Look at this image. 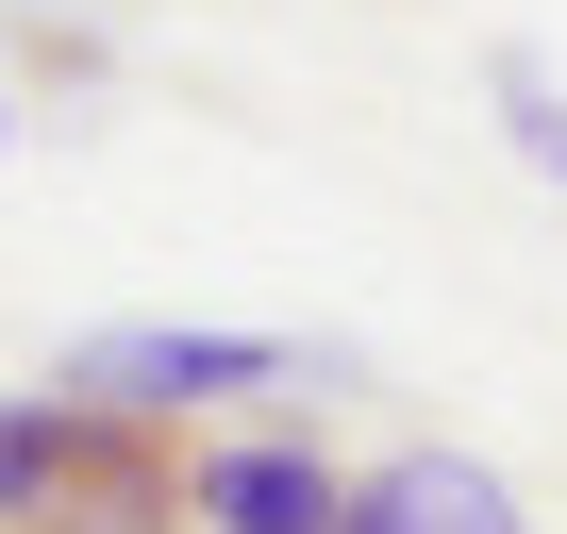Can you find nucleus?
<instances>
[{
    "instance_id": "nucleus-1",
    "label": "nucleus",
    "mask_w": 567,
    "mask_h": 534,
    "mask_svg": "<svg viewBox=\"0 0 567 534\" xmlns=\"http://www.w3.org/2000/svg\"><path fill=\"white\" fill-rule=\"evenodd\" d=\"M0 534H200L184 517V434L117 401H0Z\"/></svg>"
},
{
    "instance_id": "nucleus-2",
    "label": "nucleus",
    "mask_w": 567,
    "mask_h": 534,
    "mask_svg": "<svg viewBox=\"0 0 567 534\" xmlns=\"http://www.w3.org/2000/svg\"><path fill=\"white\" fill-rule=\"evenodd\" d=\"M68 401H117V418H234V401H284V384H368V351H301V335H217V318H117L51 368Z\"/></svg>"
},
{
    "instance_id": "nucleus-3",
    "label": "nucleus",
    "mask_w": 567,
    "mask_h": 534,
    "mask_svg": "<svg viewBox=\"0 0 567 534\" xmlns=\"http://www.w3.org/2000/svg\"><path fill=\"white\" fill-rule=\"evenodd\" d=\"M184 517L200 534H334L351 468L318 434H217V451H184Z\"/></svg>"
},
{
    "instance_id": "nucleus-4",
    "label": "nucleus",
    "mask_w": 567,
    "mask_h": 534,
    "mask_svg": "<svg viewBox=\"0 0 567 534\" xmlns=\"http://www.w3.org/2000/svg\"><path fill=\"white\" fill-rule=\"evenodd\" d=\"M334 534H534V517H517V484L467 468V451H384Z\"/></svg>"
},
{
    "instance_id": "nucleus-5",
    "label": "nucleus",
    "mask_w": 567,
    "mask_h": 534,
    "mask_svg": "<svg viewBox=\"0 0 567 534\" xmlns=\"http://www.w3.org/2000/svg\"><path fill=\"white\" fill-rule=\"evenodd\" d=\"M0 68H18V84H51V101H101V34L84 18H51V0H0Z\"/></svg>"
},
{
    "instance_id": "nucleus-6",
    "label": "nucleus",
    "mask_w": 567,
    "mask_h": 534,
    "mask_svg": "<svg viewBox=\"0 0 567 534\" xmlns=\"http://www.w3.org/2000/svg\"><path fill=\"white\" fill-rule=\"evenodd\" d=\"M484 101H501V134H517V167H534V184H567V84H550L534 51H501V68H484Z\"/></svg>"
},
{
    "instance_id": "nucleus-7",
    "label": "nucleus",
    "mask_w": 567,
    "mask_h": 534,
    "mask_svg": "<svg viewBox=\"0 0 567 534\" xmlns=\"http://www.w3.org/2000/svg\"><path fill=\"white\" fill-rule=\"evenodd\" d=\"M0 151H18V101H0Z\"/></svg>"
}]
</instances>
